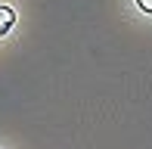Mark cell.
I'll return each instance as SVG.
<instances>
[{"label":"cell","mask_w":152,"mask_h":149,"mask_svg":"<svg viewBox=\"0 0 152 149\" xmlns=\"http://www.w3.org/2000/svg\"><path fill=\"white\" fill-rule=\"evenodd\" d=\"M140 3V9H146V12H152V0H137Z\"/></svg>","instance_id":"obj_2"},{"label":"cell","mask_w":152,"mask_h":149,"mask_svg":"<svg viewBox=\"0 0 152 149\" xmlns=\"http://www.w3.org/2000/svg\"><path fill=\"white\" fill-rule=\"evenodd\" d=\"M16 25V12L10 9V6H0V37L10 34V28Z\"/></svg>","instance_id":"obj_1"}]
</instances>
